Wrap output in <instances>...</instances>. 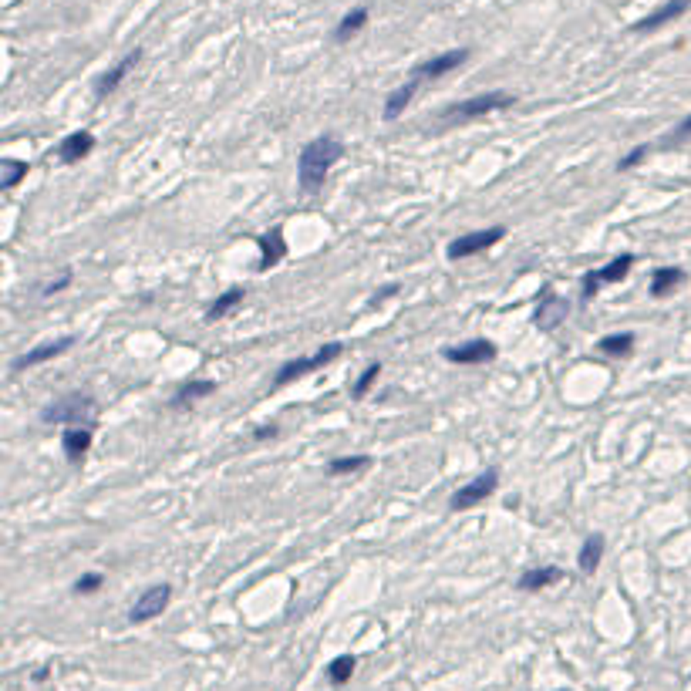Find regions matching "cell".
Masks as SVG:
<instances>
[{"label": "cell", "instance_id": "obj_25", "mask_svg": "<svg viewBox=\"0 0 691 691\" xmlns=\"http://www.w3.org/2000/svg\"><path fill=\"white\" fill-rule=\"evenodd\" d=\"M634 344H638V337H634L631 331L603 334L601 341H597V351L607 354V358H631V354H634Z\"/></svg>", "mask_w": 691, "mask_h": 691}, {"label": "cell", "instance_id": "obj_20", "mask_svg": "<svg viewBox=\"0 0 691 691\" xmlns=\"http://www.w3.org/2000/svg\"><path fill=\"white\" fill-rule=\"evenodd\" d=\"M603 550H607V537H603V533H587L584 543H580V550H576V566H580V574L584 576L597 574V566H601V560H603Z\"/></svg>", "mask_w": 691, "mask_h": 691}, {"label": "cell", "instance_id": "obj_2", "mask_svg": "<svg viewBox=\"0 0 691 691\" xmlns=\"http://www.w3.org/2000/svg\"><path fill=\"white\" fill-rule=\"evenodd\" d=\"M512 105H516V95H510V91H482V95L445 105L436 115V125L455 128V125H465V122H475V118H486L492 112H502V108H512Z\"/></svg>", "mask_w": 691, "mask_h": 691}, {"label": "cell", "instance_id": "obj_5", "mask_svg": "<svg viewBox=\"0 0 691 691\" xmlns=\"http://www.w3.org/2000/svg\"><path fill=\"white\" fill-rule=\"evenodd\" d=\"M496 489H500V469H496V465H489L486 473H479L475 479H469L465 486H459L455 492H452L448 510H452V512L475 510V506H482V502H486Z\"/></svg>", "mask_w": 691, "mask_h": 691}, {"label": "cell", "instance_id": "obj_11", "mask_svg": "<svg viewBox=\"0 0 691 691\" xmlns=\"http://www.w3.org/2000/svg\"><path fill=\"white\" fill-rule=\"evenodd\" d=\"M496 354H500V347L489 337H473V341H462V344L442 351V358L448 364H489V361H496Z\"/></svg>", "mask_w": 691, "mask_h": 691}, {"label": "cell", "instance_id": "obj_30", "mask_svg": "<svg viewBox=\"0 0 691 691\" xmlns=\"http://www.w3.org/2000/svg\"><path fill=\"white\" fill-rule=\"evenodd\" d=\"M102 584H105L102 574H81L71 590H75L78 597H91V594H98V590H102Z\"/></svg>", "mask_w": 691, "mask_h": 691}, {"label": "cell", "instance_id": "obj_31", "mask_svg": "<svg viewBox=\"0 0 691 691\" xmlns=\"http://www.w3.org/2000/svg\"><path fill=\"white\" fill-rule=\"evenodd\" d=\"M688 139H691V115L681 118L678 128H675V132H668V135L658 142V145H661V149H675V145H681V142H688Z\"/></svg>", "mask_w": 691, "mask_h": 691}, {"label": "cell", "instance_id": "obj_29", "mask_svg": "<svg viewBox=\"0 0 691 691\" xmlns=\"http://www.w3.org/2000/svg\"><path fill=\"white\" fill-rule=\"evenodd\" d=\"M378 374H381V361H371V364H368V368L358 374V381L351 384V398H354V401L368 398V391H371L374 381H378Z\"/></svg>", "mask_w": 691, "mask_h": 691}, {"label": "cell", "instance_id": "obj_12", "mask_svg": "<svg viewBox=\"0 0 691 691\" xmlns=\"http://www.w3.org/2000/svg\"><path fill=\"white\" fill-rule=\"evenodd\" d=\"M139 61H142V48H132L125 58H118V61L112 64L105 75L95 78V98H102V102H105L108 95H115V91L122 88V81L135 71V64H139Z\"/></svg>", "mask_w": 691, "mask_h": 691}, {"label": "cell", "instance_id": "obj_14", "mask_svg": "<svg viewBox=\"0 0 691 691\" xmlns=\"http://www.w3.org/2000/svg\"><path fill=\"white\" fill-rule=\"evenodd\" d=\"M71 344H75V334H64V337L44 341V344H38V347H31V351H24L21 358H14V361H11V371H14V374H21V371H27V368H38V364H44V361H51V358H58V354H64V351H68Z\"/></svg>", "mask_w": 691, "mask_h": 691}, {"label": "cell", "instance_id": "obj_15", "mask_svg": "<svg viewBox=\"0 0 691 691\" xmlns=\"http://www.w3.org/2000/svg\"><path fill=\"white\" fill-rule=\"evenodd\" d=\"M688 7H691V0H668V4H661V7H654L651 14H644L640 21H634L631 31H634V34H651V31H661L665 24L678 21L681 14H688Z\"/></svg>", "mask_w": 691, "mask_h": 691}, {"label": "cell", "instance_id": "obj_7", "mask_svg": "<svg viewBox=\"0 0 691 691\" xmlns=\"http://www.w3.org/2000/svg\"><path fill=\"white\" fill-rule=\"evenodd\" d=\"M502 236H506V226H486V230L462 233V236H455V240L445 246V256L448 260H469V256L486 253L489 246H496Z\"/></svg>", "mask_w": 691, "mask_h": 691}, {"label": "cell", "instance_id": "obj_27", "mask_svg": "<svg viewBox=\"0 0 691 691\" xmlns=\"http://www.w3.org/2000/svg\"><path fill=\"white\" fill-rule=\"evenodd\" d=\"M27 172H31V162H24V159H0V189L4 192H11L17 182H24L27 179Z\"/></svg>", "mask_w": 691, "mask_h": 691}, {"label": "cell", "instance_id": "obj_28", "mask_svg": "<svg viewBox=\"0 0 691 691\" xmlns=\"http://www.w3.org/2000/svg\"><path fill=\"white\" fill-rule=\"evenodd\" d=\"M354 668H358V661H354V654H337L331 665H327V681L331 685H347L351 681V675H354Z\"/></svg>", "mask_w": 691, "mask_h": 691}, {"label": "cell", "instance_id": "obj_35", "mask_svg": "<svg viewBox=\"0 0 691 691\" xmlns=\"http://www.w3.org/2000/svg\"><path fill=\"white\" fill-rule=\"evenodd\" d=\"M277 436H280L277 425H260V428H253V442H267V438H277Z\"/></svg>", "mask_w": 691, "mask_h": 691}, {"label": "cell", "instance_id": "obj_6", "mask_svg": "<svg viewBox=\"0 0 691 691\" xmlns=\"http://www.w3.org/2000/svg\"><path fill=\"white\" fill-rule=\"evenodd\" d=\"M634 263H638V256H634V253H621V256H614L611 263H603L601 270H587V273H584V280H580L584 300H590V297L601 294L603 283H621L631 270H634Z\"/></svg>", "mask_w": 691, "mask_h": 691}, {"label": "cell", "instance_id": "obj_23", "mask_svg": "<svg viewBox=\"0 0 691 691\" xmlns=\"http://www.w3.org/2000/svg\"><path fill=\"white\" fill-rule=\"evenodd\" d=\"M243 300H246V290H243V287H230V290H223V294H219L216 300L206 307V317L203 320H206V324H216V320H223L226 314H233V310L240 307Z\"/></svg>", "mask_w": 691, "mask_h": 691}, {"label": "cell", "instance_id": "obj_8", "mask_svg": "<svg viewBox=\"0 0 691 691\" xmlns=\"http://www.w3.org/2000/svg\"><path fill=\"white\" fill-rule=\"evenodd\" d=\"M566 314H570V300H566L564 294H557L550 283H547V287L539 290L537 310H533V324H537V331H543V334L557 331V327L566 320Z\"/></svg>", "mask_w": 691, "mask_h": 691}, {"label": "cell", "instance_id": "obj_1", "mask_svg": "<svg viewBox=\"0 0 691 691\" xmlns=\"http://www.w3.org/2000/svg\"><path fill=\"white\" fill-rule=\"evenodd\" d=\"M341 159H344V142L337 139V135L324 132V135H317V139H310L307 145L297 152V186H300V192L314 196V192L324 189L331 169L337 166Z\"/></svg>", "mask_w": 691, "mask_h": 691}, {"label": "cell", "instance_id": "obj_36", "mask_svg": "<svg viewBox=\"0 0 691 691\" xmlns=\"http://www.w3.org/2000/svg\"><path fill=\"white\" fill-rule=\"evenodd\" d=\"M557 691H570V688H557Z\"/></svg>", "mask_w": 691, "mask_h": 691}, {"label": "cell", "instance_id": "obj_33", "mask_svg": "<svg viewBox=\"0 0 691 691\" xmlns=\"http://www.w3.org/2000/svg\"><path fill=\"white\" fill-rule=\"evenodd\" d=\"M71 280H75V273H71V270H61V277H58V280H51V283H44V287H41V294H44V297L61 294L64 287H71Z\"/></svg>", "mask_w": 691, "mask_h": 691}, {"label": "cell", "instance_id": "obj_26", "mask_svg": "<svg viewBox=\"0 0 691 691\" xmlns=\"http://www.w3.org/2000/svg\"><path fill=\"white\" fill-rule=\"evenodd\" d=\"M364 469H371V455H337L327 462V475L341 479V475H358Z\"/></svg>", "mask_w": 691, "mask_h": 691}, {"label": "cell", "instance_id": "obj_32", "mask_svg": "<svg viewBox=\"0 0 691 691\" xmlns=\"http://www.w3.org/2000/svg\"><path fill=\"white\" fill-rule=\"evenodd\" d=\"M648 155H651V145H634V149H631V152L624 155L621 162H617V172H628V169L640 166V162H644Z\"/></svg>", "mask_w": 691, "mask_h": 691}, {"label": "cell", "instance_id": "obj_17", "mask_svg": "<svg viewBox=\"0 0 691 691\" xmlns=\"http://www.w3.org/2000/svg\"><path fill=\"white\" fill-rule=\"evenodd\" d=\"M91 152H95V135L88 128H78V132H71V135H64L58 142V149L51 155H58V162H64V166H75V162H81Z\"/></svg>", "mask_w": 691, "mask_h": 691}, {"label": "cell", "instance_id": "obj_22", "mask_svg": "<svg viewBox=\"0 0 691 691\" xmlns=\"http://www.w3.org/2000/svg\"><path fill=\"white\" fill-rule=\"evenodd\" d=\"M209 395H216V381H209V378H192V381H186L179 391L172 395L169 405L179 411V408H189V405H196L199 398H209Z\"/></svg>", "mask_w": 691, "mask_h": 691}, {"label": "cell", "instance_id": "obj_18", "mask_svg": "<svg viewBox=\"0 0 691 691\" xmlns=\"http://www.w3.org/2000/svg\"><path fill=\"white\" fill-rule=\"evenodd\" d=\"M564 576H566L564 566H557V564L529 566V570H523V574H519V580H516V590H523V594H539V590H547V587H553V584H560Z\"/></svg>", "mask_w": 691, "mask_h": 691}, {"label": "cell", "instance_id": "obj_13", "mask_svg": "<svg viewBox=\"0 0 691 691\" xmlns=\"http://www.w3.org/2000/svg\"><path fill=\"white\" fill-rule=\"evenodd\" d=\"M91 442H95V425H64L61 432V452L68 465H85V455L91 452Z\"/></svg>", "mask_w": 691, "mask_h": 691}, {"label": "cell", "instance_id": "obj_3", "mask_svg": "<svg viewBox=\"0 0 691 691\" xmlns=\"http://www.w3.org/2000/svg\"><path fill=\"white\" fill-rule=\"evenodd\" d=\"M44 425H95V398L88 391H71L64 398H54L51 405L41 408Z\"/></svg>", "mask_w": 691, "mask_h": 691}, {"label": "cell", "instance_id": "obj_16", "mask_svg": "<svg viewBox=\"0 0 691 691\" xmlns=\"http://www.w3.org/2000/svg\"><path fill=\"white\" fill-rule=\"evenodd\" d=\"M253 240H256V246H260V263H256L260 273L273 270L283 256H287V236H283V226H270L267 233H260V236H253Z\"/></svg>", "mask_w": 691, "mask_h": 691}, {"label": "cell", "instance_id": "obj_19", "mask_svg": "<svg viewBox=\"0 0 691 691\" xmlns=\"http://www.w3.org/2000/svg\"><path fill=\"white\" fill-rule=\"evenodd\" d=\"M425 81H418V78L411 75L405 85H398L388 98H384V108H381V118L384 122H395V118L405 115V108H408L411 102H415V95H418V88H422Z\"/></svg>", "mask_w": 691, "mask_h": 691}, {"label": "cell", "instance_id": "obj_24", "mask_svg": "<svg viewBox=\"0 0 691 691\" xmlns=\"http://www.w3.org/2000/svg\"><path fill=\"white\" fill-rule=\"evenodd\" d=\"M368 17H371L368 7H354V11H347L344 17L337 21V27H334V41H337V44H347L351 38H358L361 31L368 27Z\"/></svg>", "mask_w": 691, "mask_h": 691}, {"label": "cell", "instance_id": "obj_9", "mask_svg": "<svg viewBox=\"0 0 691 691\" xmlns=\"http://www.w3.org/2000/svg\"><path fill=\"white\" fill-rule=\"evenodd\" d=\"M169 601H172V584H152V587H145L135 597L132 611H128V624H149V621H155L169 607Z\"/></svg>", "mask_w": 691, "mask_h": 691}, {"label": "cell", "instance_id": "obj_34", "mask_svg": "<svg viewBox=\"0 0 691 691\" xmlns=\"http://www.w3.org/2000/svg\"><path fill=\"white\" fill-rule=\"evenodd\" d=\"M395 294H398V283H384V287H378V294H374L368 304H371V307H378V304H384L388 297H395Z\"/></svg>", "mask_w": 691, "mask_h": 691}, {"label": "cell", "instance_id": "obj_21", "mask_svg": "<svg viewBox=\"0 0 691 691\" xmlns=\"http://www.w3.org/2000/svg\"><path fill=\"white\" fill-rule=\"evenodd\" d=\"M685 280H688V273H685L681 267H658L651 273V297L654 300H665V297L675 294Z\"/></svg>", "mask_w": 691, "mask_h": 691}, {"label": "cell", "instance_id": "obj_4", "mask_svg": "<svg viewBox=\"0 0 691 691\" xmlns=\"http://www.w3.org/2000/svg\"><path fill=\"white\" fill-rule=\"evenodd\" d=\"M344 354V344L341 341H327V344H320L314 354H307V358H294V361H283L280 368H277V378H273V391H280V388H287L290 381H297V378H304V374H314V371H324L331 361H337Z\"/></svg>", "mask_w": 691, "mask_h": 691}, {"label": "cell", "instance_id": "obj_10", "mask_svg": "<svg viewBox=\"0 0 691 691\" xmlns=\"http://www.w3.org/2000/svg\"><path fill=\"white\" fill-rule=\"evenodd\" d=\"M469 58H473L469 48H452V51H442V54H436V58H428V61L415 64L411 75L418 78V81H436V78H445V75H452V71H459Z\"/></svg>", "mask_w": 691, "mask_h": 691}]
</instances>
